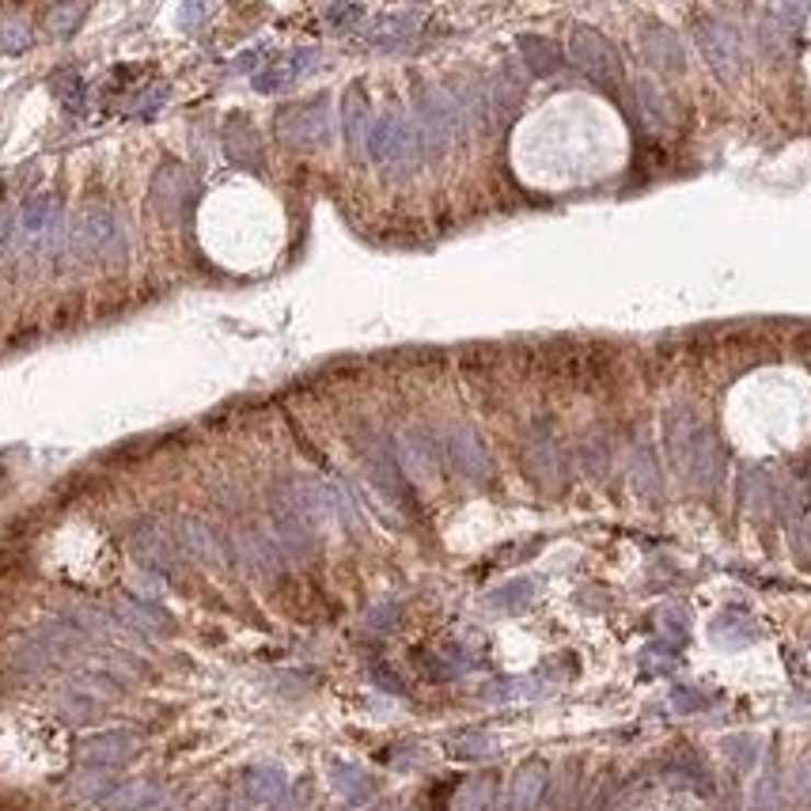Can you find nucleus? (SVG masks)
<instances>
[{
	"label": "nucleus",
	"instance_id": "nucleus-1",
	"mask_svg": "<svg viewBox=\"0 0 811 811\" xmlns=\"http://www.w3.org/2000/svg\"><path fill=\"white\" fill-rule=\"evenodd\" d=\"M72 251L80 259L95 262H122L129 251L126 225L118 220V213L106 209V205H88L84 213L72 225Z\"/></svg>",
	"mask_w": 811,
	"mask_h": 811
},
{
	"label": "nucleus",
	"instance_id": "nucleus-2",
	"mask_svg": "<svg viewBox=\"0 0 811 811\" xmlns=\"http://www.w3.org/2000/svg\"><path fill=\"white\" fill-rule=\"evenodd\" d=\"M126 546H129V553H134L137 566L152 576H171L182 558L171 527H163L160 519H152V516H140L126 527Z\"/></svg>",
	"mask_w": 811,
	"mask_h": 811
},
{
	"label": "nucleus",
	"instance_id": "nucleus-3",
	"mask_svg": "<svg viewBox=\"0 0 811 811\" xmlns=\"http://www.w3.org/2000/svg\"><path fill=\"white\" fill-rule=\"evenodd\" d=\"M114 618L122 630H134L140 637H171L175 633V615L163 603H152L137 592H118L114 595Z\"/></svg>",
	"mask_w": 811,
	"mask_h": 811
},
{
	"label": "nucleus",
	"instance_id": "nucleus-4",
	"mask_svg": "<svg viewBox=\"0 0 811 811\" xmlns=\"http://www.w3.org/2000/svg\"><path fill=\"white\" fill-rule=\"evenodd\" d=\"M80 763H91V766H129L134 758L140 755V732L137 728H103V732L88 735L84 743H80Z\"/></svg>",
	"mask_w": 811,
	"mask_h": 811
},
{
	"label": "nucleus",
	"instance_id": "nucleus-5",
	"mask_svg": "<svg viewBox=\"0 0 811 811\" xmlns=\"http://www.w3.org/2000/svg\"><path fill=\"white\" fill-rule=\"evenodd\" d=\"M190 194H194L190 171L175 160H163L152 175V186H148V202H152V209L160 213L163 220H175Z\"/></svg>",
	"mask_w": 811,
	"mask_h": 811
},
{
	"label": "nucleus",
	"instance_id": "nucleus-6",
	"mask_svg": "<svg viewBox=\"0 0 811 811\" xmlns=\"http://www.w3.org/2000/svg\"><path fill=\"white\" fill-rule=\"evenodd\" d=\"M171 535H175L182 558L197 561V566H225V558H228L225 542H220V535L213 532L202 516H182Z\"/></svg>",
	"mask_w": 811,
	"mask_h": 811
},
{
	"label": "nucleus",
	"instance_id": "nucleus-7",
	"mask_svg": "<svg viewBox=\"0 0 811 811\" xmlns=\"http://www.w3.org/2000/svg\"><path fill=\"white\" fill-rule=\"evenodd\" d=\"M57 220H61V205H57V197L38 194V197H31V202L23 205L20 236L27 239V247L43 251V247H49L57 239Z\"/></svg>",
	"mask_w": 811,
	"mask_h": 811
},
{
	"label": "nucleus",
	"instance_id": "nucleus-8",
	"mask_svg": "<svg viewBox=\"0 0 811 811\" xmlns=\"http://www.w3.org/2000/svg\"><path fill=\"white\" fill-rule=\"evenodd\" d=\"M163 797H168V792H163V785L156 781V777H129V781L114 785V789L99 800V808L103 811H145Z\"/></svg>",
	"mask_w": 811,
	"mask_h": 811
},
{
	"label": "nucleus",
	"instance_id": "nucleus-9",
	"mask_svg": "<svg viewBox=\"0 0 811 811\" xmlns=\"http://www.w3.org/2000/svg\"><path fill=\"white\" fill-rule=\"evenodd\" d=\"M231 550H236V558L243 561L251 573H273V569L281 566V546L273 542V535H262L254 532V527H243V532H236V539H231Z\"/></svg>",
	"mask_w": 811,
	"mask_h": 811
},
{
	"label": "nucleus",
	"instance_id": "nucleus-10",
	"mask_svg": "<svg viewBox=\"0 0 811 811\" xmlns=\"http://www.w3.org/2000/svg\"><path fill=\"white\" fill-rule=\"evenodd\" d=\"M114 785H118V777H114L111 766L80 763L69 777H65V797L77 800V804H99Z\"/></svg>",
	"mask_w": 811,
	"mask_h": 811
},
{
	"label": "nucleus",
	"instance_id": "nucleus-11",
	"mask_svg": "<svg viewBox=\"0 0 811 811\" xmlns=\"http://www.w3.org/2000/svg\"><path fill=\"white\" fill-rule=\"evenodd\" d=\"M61 618L69 626H77L80 633L88 637V641H106L114 630H122L118 626V618H114V610H106V607H99V603H91V599H72V603H65L61 607Z\"/></svg>",
	"mask_w": 811,
	"mask_h": 811
},
{
	"label": "nucleus",
	"instance_id": "nucleus-12",
	"mask_svg": "<svg viewBox=\"0 0 811 811\" xmlns=\"http://www.w3.org/2000/svg\"><path fill=\"white\" fill-rule=\"evenodd\" d=\"M239 792H243V797L251 800L254 808H270L273 800H281L288 792L285 769H281V766H254V769H247L243 785H239Z\"/></svg>",
	"mask_w": 811,
	"mask_h": 811
},
{
	"label": "nucleus",
	"instance_id": "nucleus-13",
	"mask_svg": "<svg viewBox=\"0 0 811 811\" xmlns=\"http://www.w3.org/2000/svg\"><path fill=\"white\" fill-rule=\"evenodd\" d=\"M546 781H550V777H546V766L527 763L516 777H512L509 792H504V811H532L542 800Z\"/></svg>",
	"mask_w": 811,
	"mask_h": 811
},
{
	"label": "nucleus",
	"instance_id": "nucleus-14",
	"mask_svg": "<svg viewBox=\"0 0 811 811\" xmlns=\"http://www.w3.org/2000/svg\"><path fill=\"white\" fill-rule=\"evenodd\" d=\"M54 713L61 717L65 724L84 728V724H91V721H99V713H103V701H95L91 694L80 690V686L65 683L61 690L54 694Z\"/></svg>",
	"mask_w": 811,
	"mask_h": 811
},
{
	"label": "nucleus",
	"instance_id": "nucleus-15",
	"mask_svg": "<svg viewBox=\"0 0 811 811\" xmlns=\"http://www.w3.org/2000/svg\"><path fill=\"white\" fill-rule=\"evenodd\" d=\"M54 656L43 649V644L35 641V637H20V641L12 644V652H8V672L15 678H43L46 672H54Z\"/></svg>",
	"mask_w": 811,
	"mask_h": 811
},
{
	"label": "nucleus",
	"instance_id": "nucleus-16",
	"mask_svg": "<svg viewBox=\"0 0 811 811\" xmlns=\"http://www.w3.org/2000/svg\"><path fill=\"white\" fill-rule=\"evenodd\" d=\"M72 686H80L84 694H91L95 701H103V706H111V701H122L129 690V678L111 672V667H95V672H80L72 675Z\"/></svg>",
	"mask_w": 811,
	"mask_h": 811
},
{
	"label": "nucleus",
	"instance_id": "nucleus-17",
	"mask_svg": "<svg viewBox=\"0 0 811 811\" xmlns=\"http://www.w3.org/2000/svg\"><path fill=\"white\" fill-rule=\"evenodd\" d=\"M330 785H334L338 797L350 800V804H368V800L376 797V781H372L368 774H361V769H353V766H334V769H330Z\"/></svg>",
	"mask_w": 811,
	"mask_h": 811
},
{
	"label": "nucleus",
	"instance_id": "nucleus-18",
	"mask_svg": "<svg viewBox=\"0 0 811 811\" xmlns=\"http://www.w3.org/2000/svg\"><path fill=\"white\" fill-rule=\"evenodd\" d=\"M448 455H452V462L462 470V475H482V470H486V455H482V448H478L470 433H452L448 436Z\"/></svg>",
	"mask_w": 811,
	"mask_h": 811
},
{
	"label": "nucleus",
	"instance_id": "nucleus-19",
	"mask_svg": "<svg viewBox=\"0 0 811 811\" xmlns=\"http://www.w3.org/2000/svg\"><path fill=\"white\" fill-rule=\"evenodd\" d=\"M496 808V781L493 777H475L455 800V811H493Z\"/></svg>",
	"mask_w": 811,
	"mask_h": 811
},
{
	"label": "nucleus",
	"instance_id": "nucleus-20",
	"mask_svg": "<svg viewBox=\"0 0 811 811\" xmlns=\"http://www.w3.org/2000/svg\"><path fill=\"white\" fill-rule=\"evenodd\" d=\"M532 592H535L532 581H512V584L496 587L490 595V603L496 610H504V615H516V610H524L527 603H532Z\"/></svg>",
	"mask_w": 811,
	"mask_h": 811
},
{
	"label": "nucleus",
	"instance_id": "nucleus-21",
	"mask_svg": "<svg viewBox=\"0 0 811 811\" xmlns=\"http://www.w3.org/2000/svg\"><path fill=\"white\" fill-rule=\"evenodd\" d=\"M448 751L455 758H482L493 751V740L486 732H459V735H452Z\"/></svg>",
	"mask_w": 811,
	"mask_h": 811
},
{
	"label": "nucleus",
	"instance_id": "nucleus-22",
	"mask_svg": "<svg viewBox=\"0 0 811 811\" xmlns=\"http://www.w3.org/2000/svg\"><path fill=\"white\" fill-rule=\"evenodd\" d=\"M225 145H228V156L236 163H243V168H254V134L251 129L243 126V134H239V126H231L228 134H225Z\"/></svg>",
	"mask_w": 811,
	"mask_h": 811
},
{
	"label": "nucleus",
	"instance_id": "nucleus-23",
	"mask_svg": "<svg viewBox=\"0 0 811 811\" xmlns=\"http://www.w3.org/2000/svg\"><path fill=\"white\" fill-rule=\"evenodd\" d=\"M675 709H686V713H694V709H706L709 701L701 698V694H694V690H675Z\"/></svg>",
	"mask_w": 811,
	"mask_h": 811
},
{
	"label": "nucleus",
	"instance_id": "nucleus-24",
	"mask_svg": "<svg viewBox=\"0 0 811 811\" xmlns=\"http://www.w3.org/2000/svg\"><path fill=\"white\" fill-rule=\"evenodd\" d=\"M270 811H304V792H285L281 800H273Z\"/></svg>",
	"mask_w": 811,
	"mask_h": 811
},
{
	"label": "nucleus",
	"instance_id": "nucleus-25",
	"mask_svg": "<svg viewBox=\"0 0 811 811\" xmlns=\"http://www.w3.org/2000/svg\"><path fill=\"white\" fill-rule=\"evenodd\" d=\"M391 618H395V607H379L376 615L368 618V626H372V630H387V626H391Z\"/></svg>",
	"mask_w": 811,
	"mask_h": 811
},
{
	"label": "nucleus",
	"instance_id": "nucleus-26",
	"mask_svg": "<svg viewBox=\"0 0 811 811\" xmlns=\"http://www.w3.org/2000/svg\"><path fill=\"white\" fill-rule=\"evenodd\" d=\"M254 804H251V800H247L243 797V792H239V797H231V800H225V804H220L217 811H251Z\"/></svg>",
	"mask_w": 811,
	"mask_h": 811
},
{
	"label": "nucleus",
	"instance_id": "nucleus-27",
	"mask_svg": "<svg viewBox=\"0 0 811 811\" xmlns=\"http://www.w3.org/2000/svg\"><path fill=\"white\" fill-rule=\"evenodd\" d=\"M145 811H179V800L163 797V800H156V804H152V808H145Z\"/></svg>",
	"mask_w": 811,
	"mask_h": 811
},
{
	"label": "nucleus",
	"instance_id": "nucleus-28",
	"mask_svg": "<svg viewBox=\"0 0 811 811\" xmlns=\"http://www.w3.org/2000/svg\"><path fill=\"white\" fill-rule=\"evenodd\" d=\"M8 228H12V217H8V209H0V247L8 239Z\"/></svg>",
	"mask_w": 811,
	"mask_h": 811
},
{
	"label": "nucleus",
	"instance_id": "nucleus-29",
	"mask_svg": "<svg viewBox=\"0 0 811 811\" xmlns=\"http://www.w3.org/2000/svg\"><path fill=\"white\" fill-rule=\"evenodd\" d=\"M372 811H391V808H372Z\"/></svg>",
	"mask_w": 811,
	"mask_h": 811
}]
</instances>
